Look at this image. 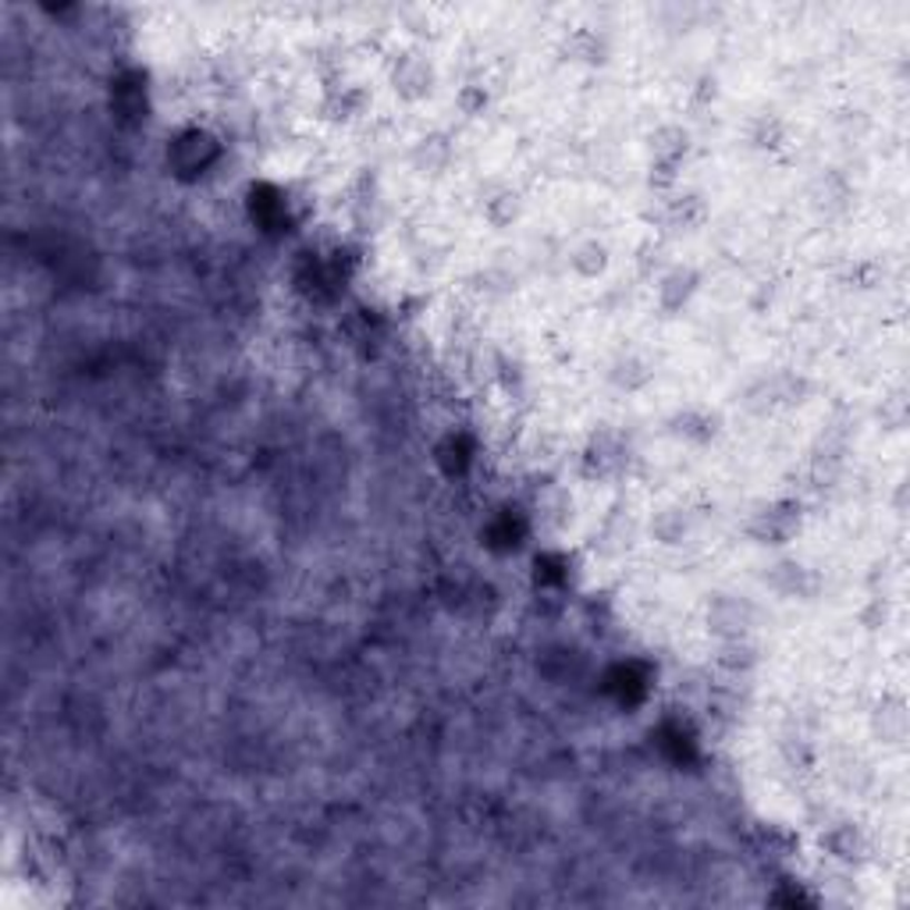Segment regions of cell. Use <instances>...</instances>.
I'll return each instance as SVG.
<instances>
[{
    "label": "cell",
    "instance_id": "1",
    "mask_svg": "<svg viewBox=\"0 0 910 910\" xmlns=\"http://www.w3.org/2000/svg\"><path fill=\"white\" fill-rule=\"evenodd\" d=\"M690 147H694V139L683 129V125H662V129H654L647 136V181L654 192H672L680 181V168L683 160L690 157Z\"/></svg>",
    "mask_w": 910,
    "mask_h": 910
},
{
    "label": "cell",
    "instance_id": "2",
    "mask_svg": "<svg viewBox=\"0 0 910 910\" xmlns=\"http://www.w3.org/2000/svg\"><path fill=\"white\" fill-rule=\"evenodd\" d=\"M804 526V505L797 498H775L764 502L758 513L748 520V537L761 548H787Z\"/></svg>",
    "mask_w": 910,
    "mask_h": 910
},
{
    "label": "cell",
    "instance_id": "3",
    "mask_svg": "<svg viewBox=\"0 0 910 910\" xmlns=\"http://www.w3.org/2000/svg\"><path fill=\"white\" fill-rule=\"evenodd\" d=\"M811 392V380L800 377L793 370H775V374H764L758 377L754 385L743 395V406L751 413H779V409H793L808 398Z\"/></svg>",
    "mask_w": 910,
    "mask_h": 910
},
{
    "label": "cell",
    "instance_id": "4",
    "mask_svg": "<svg viewBox=\"0 0 910 910\" xmlns=\"http://www.w3.org/2000/svg\"><path fill=\"white\" fill-rule=\"evenodd\" d=\"M754 619H758V609L748 602V597H740V594H712V597H708L704 623H708V633H712L719 644L748 641L751 630H754Z\"/></svg>",
    "mask_w": 910,
    "mask_h": 910
},
{
    "label": "cell",
    "instance_id": "5",
    "mask_svg": "<svg viewBox=\"0 0 910 910\" xmlns=\"http://www.w3.org/2000/svg\"><path fill=\"white\" fill-rule=\"evenodd\" d=\"M630 463V445L619 431H597L587 438L584 452H580V477L584 481H612L626 469Z\"/></svg>",
    "mask_w": 910,
    "mask_h": 910
},
{
    "label": "cell",
    "instance_id": "6",
    "mask_svg": "<svg viewBox=\"0 0 910 910\" xmlns=\"http://www.w3.org/2000/svg\"><path fill=\"white\" fill-rule=\"evenodd\" d=\"M764 587L779 597H787V602H814V597L822 594V576H818V570H811L808 562L782 555L772 562L769 573H764Z\"/></svg>",
    "mask_w": 910,
    "mask_h": 910
},
{
    "label": "cell",
    "instance_id": "7",
    "mask_svg": "<svg viewBox=\"0 0 910 910\" xmlns=\"http://www.w3.org/2000/svg\"><path fill=\"white\" fill-rule=\"evenodd\" d=\"M654 228L665 231H698L708 221V199L694 189H672L659 199V207L651 214Z\"/></svg>",
    "mask_w": 910,
    "mask_h": 910
},
{
    "label": "cell",
    "instance_id": "8",
    "mask_svg": "<svg viewBox=\"0 0 910 910\" xmlns=\"http://www.w3.org/2000/svg\"><path fill=\"white\" fill-rule=\"evenodd\" d=\"M388 82H392V93L406 103H424L434 86H438V71L434 65L424 58V53H403V58H395L392 71H388Z\"/></svg>",
    "mask_w": 910,
    "mask_h": 910
},
{
    "label": "cell",
    "instance_id": "9",
    "mask_svg": "<svg viewBox=\"0 0 910 910\" xmlns=\"http://www.w3.org/2000/svg\"><path fill=\"white\" fill-rule=\"evenodd\" d=\"M665 431H669V438H676L680 445L708 448L722 434V416L708 406H683L676 413H669Z\"/></svg>",
    "mask_w": 910,
    "mask_h": 910
},
{
    "label": "cell",
    "instance_id": "10",
    "mask_svg": "<svg viewBox=\"0 0 910 910\" xmlns=\"http://www.w3.org/2000/svg\"><path fill=\"white\" fill-rule=\"evenodd\" d=\"M221 157V147L207 129H186L171 139L168 160L178 175H204L210 164Z\"/></svg>",
    "mask_w": 910,
    "mask_h": 910
},
{
    "label": "cell",
    "instance_id": "11",
    "mask_svg": "<svg viewBox=\"0 0 910 910\" xmlns=\"http://www.w3.org/2000/svg\"><path fill=\"white\" fill-rule=\"evenodd\" d=\"M701 270L690 264H672L662 270L659 285H654V296H659V309L665 317H676L683 309L694 303V296L701 293Z\"/></svg>",
    "mask_w": 910,
    "mask_h": 910
},
{
    "label": "cell",
    "instance_id": "12",
    "mask_svg": "<svg viewBox=\"0 0 910 910\" xmlns=\"http://www.w3.org/2000/svg\"><path fill=\"white\" fill-rule=\"evenodd\" d=\"M868 725H871V736H876L882 748H903V740L910 733L907 701L900 694H882L876 708H871Z\"/></svg>",
    "mask_w": 910,
    "mask_h": 910
},
{
    "label": "cell",
    "instance_id": "13",
    "mask_svg": "<svg viewBox=\"0 0 910 910\" xmlns=\"http://www.w3.org/2000/svg\"><path fill=\"white\" fill-rule=\"evenodd\" d=\"M818 843H822V850L832 861H840L847 868L864 864L871 853V843L858 822H832L822 835H818Z\"/></svg>",
    "mask_w": 910,
    "mask_h": 910
},
{
    "label": "cell",
    "instance_id": "14",
    "mask_svg": "<svg viewBox=\"0 0 910 910\" xmlns=\"http://www.w3.org/2000/svg\"><path fill=\"white\" fill-rule=\"evenodd\" d=\"M481 214L495 231H508L523 217V196L513 186H491L481 196Z\"/></svg>",
    "mask_w": 910,
    "mask_h": 910
},
{
    "label": "cell",
    "instance_id": "15",
    "mask_svg": "<svg viewBox=\"0 0 910 910\" xmlns=\"http://www.w3.org/2000/svg\"><path fill=\"white\" fill-rule=\"evenodd\" d=\"M651 537L662 544V548H683V544L690 541V534H694V513L683 505H669L662 508V513H654L651 516Z\"/></svg>",
    "mask_w": 910,
    "mask_h": 910
},
{
    "label": "cell",
    "instance_id": "16",
    "mask_svg": "<svg viewBox=\"0 0 910 910\" xmlns=\"http://www.w3.org/2000/svg\"><path fill=\"white\" fill-rule=\"evenodd\" d=\"M609 380L626 395H636L644 392L651 380H654V363L641 353H619L612 359V370H609Z\"/></svg>",
    "mask_w": 910,
    "mask_h": 910
},
{
    "label": "cell",
    "instance_id": "17",
    "mask_svg": "<svg viewBox=\"0 0 910 910\" xmlns=\"http://www.w3.org/2000/svg\"><path fill=\"white\" fill-rule=\"evenodd\" d=\"M455 157V147H452V139L445 132H427L413 142V150H409V160H413V168L421 171V175H442L448 164Z\"/></svg>",
    "mask_w": 910,
    "mask_h": 910
},
{
    "label": "cell",
    "instance_id": "18",
    "mask_svg": "<svg viewBox=\"0 0 910 910\" xmlns=\"http://www.w3.org/2000/svg\"><path fill=\"white\" fill-rule=\"evenodd\" d=\"M570 267L576 278L584 281H594V278H605L609 267H612V253L602 239H580L573 249H570Z\"/></svg>",
    "mask_w": 910,
    "mask_h": 910
},
{
    "label": "cell",
    "instance_id": "19",
    "mask_svg": "<svg viewBox=\"0 0 910 910\" xmlns=\"http://www.w3.org/2000/svg\"><path fill=\"white\" fill-rule=\"evenodd\" d=\"M562 58L573 65H605L609 61V40L597 36L594 29H576L562 40Z\"/></svg>",
    "mask_w": 910,
    "mask_h": 910
},
{
    "label": "cell",
    "instance_id": "20",
    "mask_svg": "<svg viewBox=\"0 0 910 910\" xmlns=\"http://www.w3.org/2000/svg\"><path fill=\"white\" fill-rule=\"evenodd\" d=\"M748 139H751V147L754 150H761V154H775V150H782L790 142V125L782 121L779 115H758L754 121H751V129H748Z\"/></svg>",
    "mask_w": 910,
    "mask_h": 910
},
{
    "label": "cell",
    "instance_id": "21",
    "mask_svg": "<svg viewBox=\"0 0 910 910\" xmlns=\"http://www.w3.org/2000/svg\"><path fill=\"white\" fill-rule=\"evenodd\" d=\"M363 107H367V93L356 86H335V89H327V97H324V115L332 121H353Z\"/></svg>",
    "mask_w": 910,
    "mask_h": 910
},
{
    "label": "cell",
    "instance_id": "22",
    "mask_svg": "<svg viewBox=\"0 0 910 910\" xmlns=\"http://www.w3.org/2000/svg\"><path fill=\"white\" fill-rule=\"evenodd\" d=\"M473 463V445L466 434H448V438L438 445V466L448 473V477H463Z\"/></svg>",
    "mask_w": 910,
    "mask_h": 910
},
{
    "label": "cell",
    "instance_id": "23",
    "mask_svg": "<svg viewBox=\"0 0 910 910\" xmlns=\"http://www.w3.org/2000/svg\"><path fill=\"white\" fill-rule=\"evenodd\" d=\"M353 221L359 231H377V225H380V196L374 189V178L359 181L356 199H353Z\"/></svg>",
    "mask_w": 910,
    "mask_h": 910
},
{
    "label": "cell",
    "instance_id": "24",
    "mask_svg": "<svg viewBox=\"0 0 910 910\" xmlns=\"http://www.w3.org/2000/svg\"><path fill=\"white\" fill-rule=\"evenodd\" d=\"M719 665L725 672H733V676H743V672H751L758 665V647L751 644V636L748 641H730V644H722L719 651Z\"/></svg>",
    "mask_w": 910,
    "mask_h": 910
},
{
    "label": "cell",
    "instance_id": "25",
    "mask_svg": "<svg viewBox=\"0 0 910 910\" xmlns=\"http://www.w3.org/2000/svg\"><path fill=\"white\" fill-rule=\"evenodd\" d=\"M847 199H850V186L840 175H825L822 181H818V189H814L818 207H825L829 214H835V210H847Z\"/></svg>",
    "mask_w": 910,
    "mask_h": 910
},
{
    "label": "cell",
    "instance_id": "26",
    "mask_svg": "<svg viewBox=\"0 0 910 910\" xmlns=\"http://www.w3.org/2000/svg\"><path fill=\"white\" fill-rule=\"evenodd\" d=\"M455 107H459L466 118H481L487 111V89L481 82H466L459 93H455Z\"/></svg>",
    "mask_w": 910,
    "mask_h": 910
},
{
    "label": "cell",
    "instance_id": "27",
    "mask_svg": "<svg viewBox=\"0 0 910 910\" xmlns=\"http://www.w3.org/2000/svg\"><path fill=\"white\" fill-rule=\"evenodd\" d=\"M495 377L502 380V388H505L508 395L523 388V367H520V363H516L513 356H505V353L495 356Z\"/></svg>",
    "mask_w": 910,
    "mask_h": 910
}]
</instances>
